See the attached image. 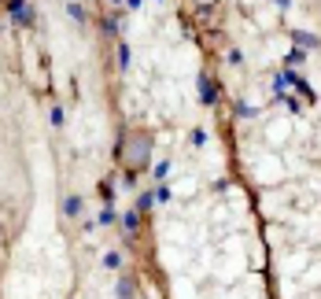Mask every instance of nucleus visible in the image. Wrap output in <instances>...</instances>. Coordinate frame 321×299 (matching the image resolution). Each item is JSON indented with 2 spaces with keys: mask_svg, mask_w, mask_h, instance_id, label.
<instances>
[{
  "mask_svg": "<svg viewBox=\"0 0 321 299\" xmlns=\"http://www.w3.org/2000/svg\"><path fill=\"white\" fill-rule=\"evenodd\" d=\"M111 4H119V0H111Z\"/></svg>",
  "mask_w": 321,
  "mask_h": 299,
  "instance_id": "nucleus-5",
  "label": "nucleus"
},
{
  "mask_svg": "<svg viewBox=\"0 0 321 299\" xmlns=\"http://www.w3.org/2000/svg\"><path fill=\"white\" fill-rule=\"evenodd\" d=\"M8 11L15 22H34V8H30V0H8Z\"/></svg>",
  "mask_w": 321,
  "mask_h": 299,
  "instance_id": "nucleus-1",
  "label": "nucleus"
},
{
  "mask_svg": "<svg viewBox=\"0 0 321 299\" xmlns=\"http://www.w3.org/2000/svg\"><path fill=\"white\" fill-rule=\"evenodd\" d=\"M200 96H203V100H214V85L207 82V78H203V82H200Z\"/></svg>",
  "mask_w": 321,
  "mask_h": 299,
  "instance_id": "nucleus-3",
  "label": "nucleus"
},
{
  "mask_svg": "<svg viewBox=\"0 0 321 299\" xmlns=\"http://www.w3.org/2000/svg\"><path fill=\"white\" fill-rule=\"evenodd\" d=\"M67 11H70V19H78V22H85V19H89V15L81 11V4H67Z\"/></svg>",
  "mask_w": 321,
  "mask_h": 299,
  "instance_id": "nucleus-2",
  "label": "nucleus"
},
{
  "mask_svg": "<svg viewBox=\"0 0 321 299\" xmlns=\"http://www.w3.org/2000/svg\"><path fill=\"white\" fill-rule=\"evenodd\" d=\"M78 211H81V199H78V196H67V214L74 218Z\"/></svg>",
  "mask_w": 321,
  "mask_h": 299,
  "instance_id": "nucleus-4",
  "label": "nucleus"
}]
</instances>
